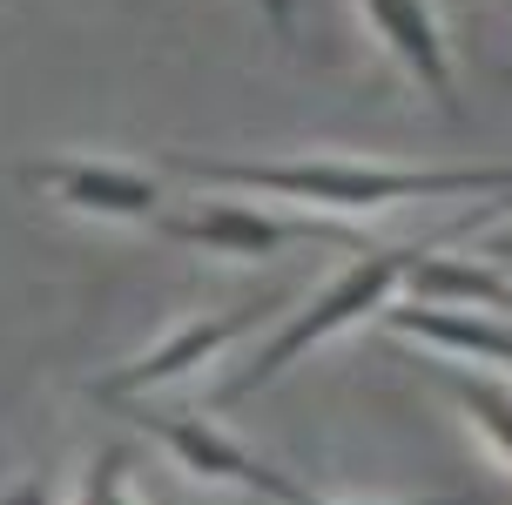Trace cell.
<instances>
[{"label":"cell","instance_id":"obj_6","mask_svg":"<svg viewBox=\"0 0 512 505\" xmlns=\"http://www.w3.org/2000/svg\"><path fill=\"white\" fill-rule=\"evenodd\" d=\"M27 189H48L81 216H108V223H155L169 189L142 169H122V162H88V155H61V162H21Z\"/></svg>","mask_w":512,"mask_h":505},{"label":"cell","instance_id":"obj_10","mask_svg":"<svg viewBox=\"0 0 512 505\" xmlns=\"http://www.w3.org/2000/svg\"><path fill=\"white\" fill-rule=\"evenodd\" d=\"M411 297L418 303H492V310H512V277H499L492 263H465V256H425L405 270Z\"/></svg>","mask_w":512,"mask_h":505},{"label":"cell","instance_id":"obj_3","mask_svg":"<svg viewBox=\"0 0 512 505\" xmlns=\"http://www.w3.org/2000/svg\"><path fill=\"white\" fill-rule=\"evenodd\" d=\"M162 236H176L189 250L209 256H277L290 243H344V250H371L358 229H344L337 216H270L250 202H196V209H162L155 216Z\"/></svg>","mask_w":512,"mask_h":505},{"label":"cell","instance_id":"obj_5","mask_svg":"<svg viewBox=\"0 0 512 505\" xmlns=\"http://www.w3.org/2000/svg\"><path fill=\"white\" fill-rule=\"evenodd\" d=\"M283 303H290L283 290H256V297H243L236 310H223V317H196V324H182L176 337H162V344H155V351H142L135 364H122V371L95 378V398L115 404V398H142V391H162V384L189 378L203 357H223L236 337H250L256 324H270Z\"/></svg>","mask_w":512,"mask_h":505},{"label":"cell","instance_id":"obj_7","mask_svg":"<svg viewBox=\"0 0 512 505\" xmlns=\"http://www.w3.org/2000/svg\"><path fill=\"white\" fill-rule=\"evenodd\" d=\"M364 21L378 27V41L411 68V81L438 95L452 115H459V88H452V54H445V34H438V14L425 0H358Z\"/></svg>","mask_w":512,"mask_h":505},{"label":"cell","instance_id":"obj_4","mask_svg":"<svg viewBox=\"0 0 512 505\" xmlns=\"http://www.w3.org/2000/svg\"><path fill=\"white\" fill-rule=\"evenodd\" d=\"M115 418L142 425L155 445H162V452L182 465V472H196V479H209V485H243V492H256V499H277V505H317V499H310V485H297L290 472H277V465L250 458L236 438H223V431L203 425V418H182V411H149L142 398H115Z\"/></svg>","mask_w":512,"mask_h":505},{"label":"cell","instance_id":"obj_8","mask_svg":"<svg viewBox=\"0 0 512 505\" xmlns=\"http://www.w3.org/2000/svg\"><path fill=\"white\" fill-rule=\"evenodd\" d=\"M384 330L432 344V357H486V364H506L512 371V324H499V317H472V310H452V303L411 297V303L384 310Z\"/></svg>","mask_w":512,"mask_h":505},{"label":"cell","instance_id":"obj_13","mask_svg":"<svg viewBox=\"0 0 512 505\" xmlns=\"http://www.w3.org/2000/svg\"><path fill=\"white\" fill-rule=\"evenodd\" d=\"M486 263L492 270H512V229H499V236L486 243Z\"/></svg>","mask_w":512,"mask_h":505},{"label":"cell","instance_id":"obj_2","mask_svg":"<svg viewBox=\"0 0 512 505\" xmlns=\"http://www.w3.org/2000/svg\"><path fill=\"white\" fill-rule=\"evenodd\" d=\"M418 263V250H384V243H371V250H358L351 256V270L337 283H324L317 297L290 317V324L263 344V351L243 364V378L223 391V398H243V391H263L270 378H283L297 357L310 351V344H324V337H337V330H351V324H364V317H378L384 303L398 297V283H405V270Z\"/></svg>","mask_w":512,"mask_h":505},{"label":"cell","instance_id":"obj_9","mask_svg":"<svg viewBox=\"0 0 512 505\" xmlns=\"http://www.w3.org/2000/svg\"><path fill=\"white\" fill-rule=\"evenodd\" d=\"M418 364L452 391V404L465 411V425L512 465V384H492V378H479V371H465L459 357H418Z\"/></svg>","mask_w":512,"mask_h":505},{"label":"cell","instance_id":"obj_1","mask_svg":"<svg viewBox=\"0 0 512 505\" xmlns=\"http://www.w3.org/2000/svg\"><path fill=\"white\" fill-rule=\"evenodd\" d=\"M169 176L256 189V196H290L317 216H351L384 209L411 196H472V189H512V169H384V162H236V155H162Z\"/></svg>","mask_w":512,"mask_h":505},{"label":"cell","instance_id":"obj_14","mask_svg":"<svg viewBox=\"0 0 512 505\" xmlns=\"http://www.w3.org/2000/svg\"><path fill=\"white\" fill-rule=\"evenodd\" d=\"M371 505H479V492H445V499H371Z\"/></svg>","mask_w":512,"mask_h":505},{"label":"cell","instance_id":"obj_12","mask_svg":"<svg viewBox=\"0 0 512 505\" xmlns=\"http://www.w3.org/2000/svg\"><path fill=\"white\" fill-rule=\"evenodd\" d=\"M0 505H54V485H48V472H27V479H14L7 492H0Z\"/></svg>","mask_w":512,"mask_h":505},{"label":"cell","instance_id":"obj_11","mask_svg":"<svg viewBox=\"0 0 512 505\" xmlns=\"http://www.w3.org/2000/svg\"><path fill=\"white\" fill-rule=\"evenodd\" d=\"M128 472H135V452L128 445H102L88 479H81V505H135L128 499Z\"/></svg>","mask_w":512,"mask_h":505}]
</instances>
